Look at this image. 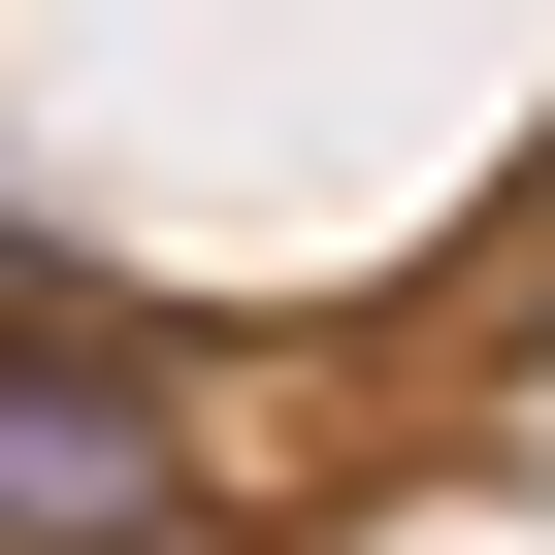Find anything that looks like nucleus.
<instances>
[{"label": "nucleus", "instance_id": "1", "mask_svg": "<svg viewBox=\"0 0 555 555\" xmlns=\"http://www.w3.org/2000/svg\"><path fill=\"white\" fill-rule=\"evenodd\" d=\"M164 490V425L99 392V360H34V327H0V522H131Z\"/></svg>", "mask_w": 555, "mask_h": 555}]
</instances>
